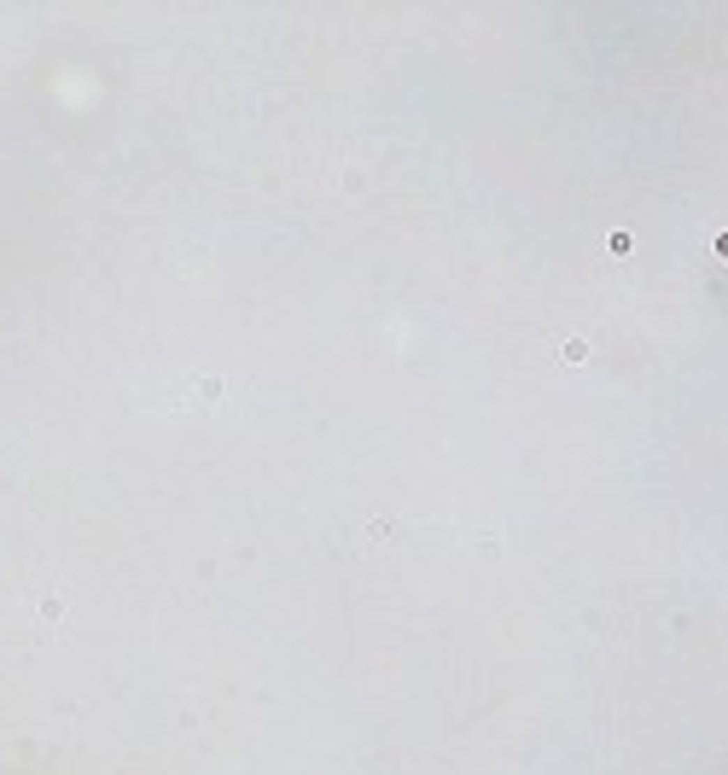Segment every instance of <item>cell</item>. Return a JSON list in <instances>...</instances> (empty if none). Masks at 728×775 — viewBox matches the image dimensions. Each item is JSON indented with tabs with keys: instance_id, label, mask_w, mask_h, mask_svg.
Returning a JSON list of instances; mask_svg holds the SVG:
<instances>
[{
	"instance_id": "obj_1",
	"label": "cell",
	"mask_w": 728,
	"mask_h": 775,
	"mask_svg": "<svg viewBox=\"0 0 728 775\" xmlns=\"http://www.w3.org/2000/svg\"><path fill=\"white\" fill-rule=\"evenodd\" d=\"M559 356L577 368V361H589V344H583V338H566V344H559Z\"/></svg>"
}]
</instances>
